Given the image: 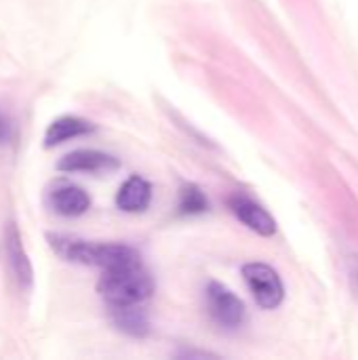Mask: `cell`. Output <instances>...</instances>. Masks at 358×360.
Listing matches in <instances>:
<instances>
[{"mask_svg":"<svg viewBox=\"0 0 358 360\" xmlns=\"http://www.w3.org/2000/svg\"><path fill=\"white\" fill-rule=\"evenodd\" d=\"M46 243L59 259L70 262V264L112 270V268L141 262L139 253L133 247L120 245V243H91V240H82L76 236L57 234V232H46Z\"/></svg>","mask_w":358,"mask_h":360,"instance_id":"1","label":"cell"},{"mask_svg":"<svg viewBox=\"0 0 358 360\" xmlns=\"http://www.w3.org/2000/svg\"><path fill=\"white\" fill-rule=\"evenodd\" d=\"M97 291L103 297L108 308L114 306H133L143 304L154 293V281L141 262L127 264L120 268L103 270V276L97 283Z\"/></svg>","mask_w":358,"mask_h":360,"instance_id":"2","label":"cell"},{"mask_svg":"<svg viewBox=\"0 0 358 360\" xmlns=\"http://www.w3.org/2000/svg\"><path fill=\"white\" fill-rule=\"evenodd\" d=\"M2 251H4V264L8 276L13 278L15 287L23 293H30L34 287V266L30 262V255L25 253L23 238L15 221H8L4 228Z\"/></svg>","mask_w":358,"mask_h":360,"instance_id":"3","label":"cell"},{"mask_svg":"<svg viewBox=\"0 0 358 360\" xmlns=\"http://www.w3.org/2000/svg\"><path fill=\"white\" fill-rule=\"evenodd\" d=\"M243 276L257 306H262L264 310H274L283 304L285 287L274 268H270L268 264L253 262L243 266Z\"/></svg>","mask_w":358,"mask_h":360,"instance_id":"4","label":"cell"},{"mask_svg":"<svg viewBox=\"0 0 358 360\" xmlns=\"http://www.w3.org/2000/svg\"><path fill=\"white\" fill-rule=\"evenodd\" d=\"M205 295H207L209 314L222 329L234 331V329L243 327V323L247 319L245 304L228 287H224L219 283H209Z\"/></svg>","mask_w":358,"mask_h":360,"instance_id":"5","label":"cell"},{"mask_svg":"<svg viewBox=\"0 0 358 360\" xmlns=\"http://www.w3.org/2000/svg\"><path fill=\"white\" fill-rule=\"evenodd\" d=\"M46 202L61 217H80L91 209V196L82 188L68 181L53 184L49 188Z\"/></svg>","mask_w":358,"mask_h":360,"instance_id":"6","label":"cell"},{"mask_svg":"<svg viewBox=\"0 0 358 360\" xmlns=\"http://www.w3.org/2000/svg\"><path fill=\"white\" fill-rule=\"evenodd\" d=\"M118 158L99 150H74L57 160L61 173H108L118 169Z\"/></svg>","mask_w":358,"mask_h":360,"instance_id":"7","label":"cell"},{"mask_svg":"<svg viewBox=\"0 0 358 360\" xmlns=\"http://www.w3.org/2000/svg\"><path fill=\"white\" fill-rule=\"evenodd\" d=\"M228 207L238 217V221H243L249 230L257 232L260 236H272L276 232L274 217L253 198L245 194H232L228 198Z\"/></svg>","mask_w":358,"mask_h":360,"instance_id":"8","label":"cell"},{"mask_svg":"<svg viewBox=\"0 0 358 360\" xmlns=\"http://www.w3.org/2000/svg\"><path fill=\"white\" fill-rule=\"evenodd\" d=\"M95 131V124L87 118H80V116H59L55 118L49 129L44 131V137H42V146L44 148H57L70 139H76V137H84V135H91Z\"/></svg>","mask_w":358,"mask_h":360,"instance_id":"9","label":"cell"},{"mask_svg":"<svg viewBox=\"0 0 358 360\" xmlns=\"http://www.w3.org/2000/svg\"><path fill=\"white\" fill-rule=\"evenodd\" d=\"M112 325L129 335V338H146L150 333V321L143 310V304H133V306H114L108 308Z\"/></svg>","mask_w":358,"mask_h":360,"instance_id":"10","label":"cell"},{"mask_svg":"<svg viewBox=\"0 0 358 360\" xmlns=\"http://www.w3.org/2000/svg\"><path fill=\"white\" fill-rule=\"evenodd\" d=\"M150 200L152 186L139 175H131L116 194V207L124 213H141L150 207Z\"/></svg>","mask_w":358,"mask_h":360,"instance_id":"11","label":"cell"},{"mask_svg":"<svg viewBox=\"0 0 358 360\" xmlns=\"http://www.w3.org/2000/svg\"><path fill=\"white\" fill-rule=\"evenodd\" d=\"M179 209H181L184 215H198V213H205V211L209 209V202H207V196L200 192V188L188 184V186L181 190Z\"/></svg>","mask_w":358,"mask_h":360,"instance_id":"12","label":"cell"},{"mask_svg":"<svg viewBox=\"0 0 358 360\" xmlns=\"http://www.w3.org/2000/svg\"><path fill=\"white\" fill-rule=\"evenodd\" d=\"M13 139H15V124H13V120H11L6 114L0 110V148L13 143Z\"/></svg>","mask_w":358,"mask_h":360,"instance_id":"13","label":"cell"}]
</instances>
